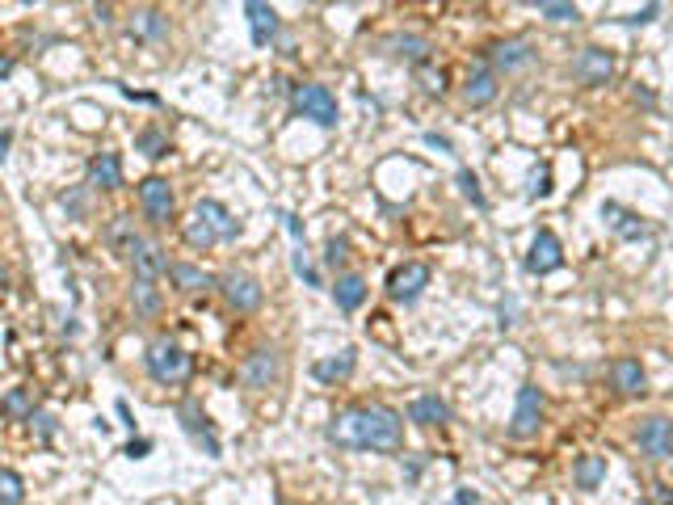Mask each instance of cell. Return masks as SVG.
Segmentation results:
<instances>
[{"label": "cell", "mask_w": 673, "mask_h": 505, "mask_svg": "<svg viewBox=\"0 0 673 505\" xmlns=\"http://www.w3.org/2000/svg\"><path fill=\"white\" fill-rule=\"evenodd\" d=\"M329 442L345 451H371V455H396L404 451V413L392 404H350L329 421Z\"/></svg>", "instance_id": "cell-1"}, {"label": "cell", "mask_w": 673, "mask_h": 505, "mask_svg": "<svg viewBox=\"0 0 673 505\" xmlns=\"http://www.w3.org/2000/svg\"><path fill=\"white\" fill-rule=\"evenodd\" d=\"M144 367L160 388H181V383L194 379V354L181 346L177 337H152V346L144 354Z\"/></svg>", "instance_id": "cell-2"}, {"label": "cell", "mask_w": 673, "mask_h": 505, "mask_svg": "<svg viewBox=\"0 0 673 505\" xmlns=\"http://www.w3.org/2000/svg\"><path fill=\"white\" fill-rule=\"evenodd\" d=\"M291 110L299 118H312L316 127H337V118H341L333 89L329 85H316V80H303V85L291 89Z\"/></svg>", "instance_id": "cell-3"}, {"label": "cell", "mask_w": 673, "mask_h": 505, "mask_svg": "<svg viewBox=\"0 0 673 505\" xmlns=\"http://www.w3.org/2000/svg\"><path fill=\"white\" fill-rule=\"evenodd\" d=\"M215 291H219L223 303H228L232 312H240V316H253L261 303H265L261 278H253L249 270H228V274H219V278H215Z\"/></svg>", "instance_id": "cell-4"}, {"label": "cell", "mask_w": 673, "mask_h": 505, "mask_svg": "<svg viewBox=\"0 0 673 505\" xmlns=\"http://www.w3.org/2000/svg\"><path fill=\"white\" fill-rule=\"evenodd\" d=\"M543 413H547V396L535 383H522L518 400H514V417H509V438L514 442H530L543 430Z\"/></svg>", "instance_id": "cell-5"}, {"label": "cell", "mask_w": 673, "mask_h": 505, "mask_svg": "<svg viewBox=\"0 0 673 505\" xmlns=\"http://www.w3.org/2000/svg\"><path fill=\"white\" fill-rule=\"evenodd\" d=\"M139 207H144V219H148L152 228H165V224H173L177 194H173V186H169V177L148 173L144 181H139Z\"/></svg>", "instance_id": "cell-6"}, {"label": "cell", "mask_w": 673, "mask_h": 505, "mask_svg": "<svg viewBox=\"0 0 673 505\" xmlns=\"http://www.w3.org/2000/svg\"><path fill=\"white\" fill-rule=\"evenodd\" d=\"M430 278H434V270L425 266V261H404V266L387 274V299L400 303V308H413L425 295V287H430Z\"/></svg>", "instance_id": "cell-7"}, {"label": "cell", "mask_w": 673, "mask_h": 505, "mask_svg": "<svg viewBox=\"0 0 673 505\" xmlns=\"http://www.w3.org/2000/svg\"><path fill=\"white\" fill-rule=\"evenodd\" d=\"M278 379H282V354H278V346H257V350H249V358L240 362V383L249 392H270Z\"/></svg>", "instance_id": "cell-8"}, {"label": "cell", "mask_w": 673, "mask_h": 505, "mask_svg": "<svg viewBox=\"0 0 673 505\" xmlns=\"http://www.w3.org/2000/svg\"><path fill=\"white\" fill-rule=\"evenodd\" d=\"M636 447H640V455L652 459V463L673 459V421L661 417V413L644 417L640 426H636Z\"/></svg>", "instance_id": "cell-9"}, {"label": "cell", "mask_w": 673, "mask_h": 505, "mask_svg": "<svg viewBox=\"0 0 673 505\" xmlns=\"http://www.w3.org/2000/svg\"><path fill=\"white\" fill-rule=\"evenodd\" d=\"M564 266V245H560V236L552 228H539L535 240H530V249H526V274H535V278H547V274H556Z\"/></svg>", "instance_id": "cell-10"}, {"label": "cell", "mask_w": 673, "mask_h": 505, "mask_svg": "<svg viewBox=\"0 0 673 505\" xmlns=\"http://www.w3.org/2000/svg\"><path fill=\"white\" fill-rule=\"evenodd\" d=\"M177 421H181V430H186L202 451H207L211 459H219V451H223V447H219V438H215V421H211L207 413H202V404H198L194 396H186V400L177 404Z\"/></svg>", "instance_id": "cell-11"}, {"label": "cell", "mask_w": 673, "mask_h": 505, "mask_svg": "<svg viewBox=\"0 0 673 505\" xmlns=\"http://www.w3.org/2000/svg\"><path fill=\"white\" fill-rule=\"evenodd\" d=\"M573 76L581 85L598 89V85H610V76H615V51L606 47H581L577 59H573Z\"/></svg>", "instance_id": "cell-12"}, {"label": "cell", "mask_w": 673, "mask_h": 505, "mask_svg": "<svg viewBox=\"0 0 673 505\" xmlns=\"http://www.w3.org/2000/svg\"><path fill=\"white\" fill-rule=\"evenodd\" d=\"M101 245H106L114 257H127V261H131V253L144 245V232H139L135 215H131V211H118L110 224L101 228Z\"/></svg>", "instance_id": "cell-13"}, {"label": "cell", "mask_w": 673, "mask_h": 505, "mask_svg": "<svg viewBox=\"0 0 673 505\" xmlns=\"http://www.w3.org/2000/svg\"><path fill=\"white\" fill-rule=\"evenodd\" d=\"M497 93H501V85H497V72H493L488 59H480V64L467 68V76H463V101H467V106L484 110V106H493V101H497Z\"/></svg>", "instance_id": "cell-14"}, {"label": "cell", "mask_w": 673, "mask_h": 505, "mask_svg": "<svg viewBox=\"0 0 673 505\" xmlns=\"http://www.w3.org/2000/svg\"><path fill=\"white\" fill-rule=\"evenodd\" d=\"M169 17L160 13V9H135L131 13V22H127V38H135V43H148V47H160V43H169Z\"/></svg>", "instance_id": "cell-15"}, {"label": "cell", "mask_w": 673, "mask_h": 505, "mask_svg": "<svg viewBox=\"0 0 673 505\" xmlns=\"http://www.w3.org/2000/svg\"><path fill=\"white\" fill-rule=\"evenodd\" d=\"M85 186L101 190V194H114L122 186V156L118 152H93L89 165H85Z\"/></svg>", "instance_id": "cell-16"}, {"label": "cell", "mask_w": 673, "mask_h": 505, "mask_svg": "<svg viewBox=\"0 0 673 505\" xmlns=\"http://www.w3.org/2000/svg\"><path fill=\"white\" fill-rule=\"evenodd\" d=\"M169 249L160 245V240H148L144 236V245H139L135 253H131V274L135 278H144V282H156V278H169Z\"/></svg>", "instance_id": "cell-17"}, {"label": "cell", "mask_w": 673, "mask_h": 505, "mask_svg": "<svg viewBox=\"0 0 673 505\" xmlns=\"http://www.w3.org/2000/svg\"><path fill=\"white\" fill-rule=\"evenodd\" d=\"M488 64H493V72H522L535 64V47L526 38H501V43L488 47Z\"/></svg>", "instance_id": "cell-18"}, {"label": "cell", "mask_w": 673, "mask_h": 505, "mask_svg": "<svg viewBox=\"0 0 673 505\" xmlns=\"http://www.w3.org/2000/svg\"><path fill=\"white\" fill-rule=\"evenodd\" d=\"M610 388H615V396L623 400H636L648 392V375L640 367V358H615L610 362Z\"/></svg>", "instance_id": "cell-19"}, {"label": "cell", "mask_w": 673, "mask_h": 505, "mask_svg": "<svg viewBox=\"0 0 673 505\" xmlns=\"http://www.w3.org/2000/svg\"><path fill=\"white\" fill-rule=\"evenodd\" d=\"M215 278L219 274H207L202 266H194V261H173L169 266V282L177 295H207V291H215Z\"/></svg>", "instance_id": "cell-20"}, {"label": "cell", "mask_w": 673, "mask_h": 505, "mask_svg": "<svg viewBox=\"0 0 673 505\" xmlns=\"http://www.w3.org/2000/svg\"><path fill=\"white\" fill-rule=\"evenodd\" d=\"M244 17H249V34H253L257 47H270L278 38V9L274 5H265V0H249V5H244Z\"/></svg>", "instance_id": "cell-21"}, {"label": "cell", "mask_w": 673, "mask_h": 505, "mask_svg": "<svg viewBox=\"0 0 673 505\" xmlns=\"http://www.w3.org/2000/svg\"><path fill=\"white\" fill-rule=\"evenodd\" d=\"M354 371H358V350H354V346H345V350H341V354H333V358H320L316 367H312L316 383H329V388L345 383Z\"/></svg>", "instance_id": "cell-22"}, {"label": "cell", "mask_w": 673, "mask_h": 505, "mask_svg": "<svg viewBox=\"0 0 673 505\" xmlns=\"http://www.w3.org/2000/svg\"><path fill=\"white\" fill-rule=\"evenodd\" d=\"M194 215H202V219H207V224H211V232H215L219 240H236V236H240L236 215H232L228 207H223L219 198H198V202H194Z\"/></svg>", "instance_id": "cell-23"}, {"label": "cell", "mask_w": 673, "mask_h": 505, "mask_svg": "<svg viewBox=\"0 0 673 505\" xmlns=\"http://www.w3.org/2000/svg\"><path fill=\"white\" fill-rule=\"evenodd\" d=\"M602 219H606V228L615 232L619 240H644V236H648L644 219L631 215L627 207H619V202H602Z\"/></svg>", "instance_id": "cell-24"}, {"label": "cell", "mask_w": 673, "mask_h": 505, "mask_svg": "<svg viewBox=\"0 0 673 505\" xmlns=\"http://www.w3.org/2000/svg\"><path fill=\"white\" fill-rule=\"evenodd\" d=\"M127 299H131L135 320H156V316H160V308H165V295L156 291V282H144V278H131Z\"/></svg>", "instance_id": "cell-25"}, {"label": "cell", "mask_w": 673, "mask_h": 505, "mask_svg": "<svg viewBox=\"0 0 673 505\" xmlns=\"http://www.w3.org/2000/svg\"><path fill=\"white\" fill-rule=\"evenodd\" d=\"M451 417H455L451 404H446L442 396H434V392H425V396H417L409 404V421H413V426H446Z\"/></svg>", "instance_id": "cell-26"}, {"label": "cell", "mask_w": 673, "mask_h": 505, "mask_svg": "<svg viewBox=\"0 0 673 505\" xmlns=\"http://www.w3.org/2000/svg\"><path fill=\"white\" fill-rule=\"evenodd\" d=\"M366 278L362 274H337L333 282V303H337V312H358L362 303H366Z\"/></svg>", "instance_id": "cell-27"}, {"label": "cell", "mask_w": 673, "mask_h": 505, "mask_svg": "<svg viewBox=\"0 0 673 505\" xmlns=\"http://www.w3.org/2000/svg\"><path fill=\"white\" fill-rule=\"evenodd\" d=\"M387 47H392L396 59H404V64H413V68L430 64V51H434V43H430L425 34H396Z\"/></svg>", "instance_id": "cell-28"}, {"label": "cell", "mask_w": 673, "mask_h": 505, "mask_svg": "<svg viewBox=\"0 0 673 505\" xmlns=\"http://www.w3.org/2000/svg\"><path fill=\"white\" fill-rule=\"evenodd\" d=\"M606 480V455H577V463H573V484L577 489H585V493H594L598 484Z\"/></svg>", "instance_id": "cell-29"}, {"label": "cell", "mask_w": 673, "mask_h": 505, "mask_svg": "<svg viewBox=\"0 0 673 505\" xmlns=\"http://www.w3.org/2000/svg\"><path fill=\"white\" fill-rule=\"evenodd\" d=\"M181 240H186L194 253H207V249L219 245V236L211 232V224L202 215H194V211H190V219H181Z\"/></svg>", "instance_id": "cell-30"}, {"label": "cell", "mask_w": 673, "mask_h": 505, "mask_svg": "<svg viewBox=\"0 0 673 505\" xmlns=\"http://www.w3.org/2000/svg\"><path fill=\"white\" fill-rule=\"evenodd\" d=\"M38 409H34V392L30 388H9L0 396V417L5 421H30Z\"/></svg>", "instance_id": "cell-31"}, {"label": "cell", "mask_w": 673, "mask_h": 505, "mask_svg": "<svg viewBox=\"0 0 673 505\" xmlns=\"http://www.w3.org/2000/svg\"><path fill=\"white\" fill-rule=\"evenodd\" d=\"M135 152L148 156V160H165L173 152V144H169V135L160 127H144V131H135Z\"/></svg>", "instance_id": "cell-32"}, {"label": "cell", "mask_w": 673, "mask_h": 505, "mask_svg": "<svg viewBox=\"0 0 673 505\" xmlns=\"http://www.w3.org/2000/svg\"><path fill=\"white\" fill-rule=\"evenodd\" d=\"M89 186H72V190H64L59 194V207L68 211V219H89V211H93V202H89Z\"/></svg>", "instance_id": "cell-33"}, {"label": "cell", "mask_w": 673, "mask_h": 505, "mask_svg": "<svg viewBox=\"0 0 673 505\" xmlns=\"http://www.w3.org/2000/svg\"><path fill=\"white\" fill-rule=\"evenodd\" d=\"M26 501V480L22 472L0 468V505H22Z\"/></svg>", "instance_id": "cell-34"}, {"label": "cell", "mask_w": 673, "mask_h": 505, "mask_svg": "<svg viewBox=\"0 0 673 505\" xmlns=\"http://www.w3.org/2000/svg\"><path fill=\"white\" fill-rule=\"evenodd\" d=\"M539 17H547V22H581V9L564 5V0H539Z\"/></svg>", "instance_id": "cell-35"}, {"label": "cell", "mask_w": 673, "mask_h": 505, "mask_svg": "<svg viewBox=\"0 0 673 505\" xmlns=\"http://www.w3.org/2000/svg\"><path fill=\"white\" fill-rule=\"evenodd\" d=\"M417 85H421V93L442 97V93H446V72L434 68V64H421V68H417Z\"/></svg>", "instance_id": "cell-36"}, {"label": "cell", "mask_w": 673, "mask_h": 505, "mask_svg": "<svg viewBox=\"0 0 673 505\" xmlns=\"http://www.w3.org/2000/svg\"><path fill=\"white\" fill-rule=\"evenodd\" d=\"M455 181H459V194H463L467 202H472V207H480V211L488 207V198H484V190H480V177H476L472 169H459V177H455Z\"/></svg>", "instance_id": "cell-37"}, {"label": "cell", "mask_w": 673, "mask_h": 505, "mask_svg": "<svg viewBox=\"0 0 673 505\" xmlns=\"http://www.w3.org/2000/svg\"><path fill=\"white\" fill-rule=\"evenodd\" d=\"M345 257H350V240H345V236H333V240H329V249H324V266H329V270H341V266H345Z\"/></svg>", "instance_id": "cell-38"}, {"label": "cell", "mask_w": 673, "mask_h": 505, "mask_svg": "<svg viewBox=\"0 0 673 505\" xmlns=\"http://www.w3.org/2000/svg\"><path fill=\"white\" fill-rule=\"evenodd\" d=\"M526 194L530 198H547V194H552V169H539V173H530V186H526Z\"/></svg>", "instance_id": "cell-39"}, {"label": "cell", "mask_w": 673, "mask_h": 505, "mask_svg": "<svg viewBox=\"0 0 673 505\" xmlns=\"http://www.w3.org/2000/svg\"><path fill=\"white\" fill-rule=\"evenodd\" d=\"M291 266H295V274H299L303 282H308V287H320V274L312 270V261L303 257V249H295V253H291Z\"/></svg>", "instance_id": "cell-40"}, {"label": "cell", "mask_w": 673, "mask_h": 505, "mask_svg": "<svg viewBox=\"0 0 673 505\" xmlns=\"http://www.w3.org/2000/svg\"><path fill=\"white\" fill-rule=\"evenodd\" d=\"M30 430L38 434V442H51V438H55V417H51V413H43V409H38V413L30 417Z\"/></svg>", "instance_id": "cell-41"}, {"label": "cell", "mask_w": 673, "mask_h": 505, "mask_svg": "<svg viewBox=\"0 0 673 505\" xmlns=\"http://www.w3.org/2000/svg\"><path fill=\"white\" fill-rule=\"evenodd\" d=\"M278 219H282V228L291 232V240L303 249V224H299V215H291V211H278Z\"/></svg>", "instance_id": "cell-42"}, {"label": "cell", "mask_w": 673, "mask_h": 505, "mask_svg": "<svg viewBox=\"0 0 673 505\" xmlns=\"http://www.w3.org/2000/svg\"><path fill=\"white\" fill-rule=\"evenodd\" d=\"M152 451V438H131L127 447H122V455H131V459H144Z\"/></svg>", "instance_id": "cell-43"}, {"label": "cell", "mask_w": 673, "mask_h": 505, "mask_svg": "<svg viewBox=\"0 0 673 505\" xmlns=\"http://www.w3.org/2000/svg\"><path fill=\"white\" fill-rule=\"evenodd\" d=\"M648 505H673V489H669V484H652V489H648Z\"/></svg>", "instance_id": "cell-44"}, {"label": "cell", "mask_w": 673, "mask_h": 505, "mask_svg": "<svg viewBox=\"0 0 673 505\" xmlns=\"http://www.w3.org/2000/svg\"><path fill=\"white\" fill-rule=\"evenodd\" d=\"M657 13H661V5H648V9H640V13L623 17V22H627V26H640V22H657Z\"/></svg>", "instance_id": "cell-45"}, {"label": "cell", "mask_w": 673, "mask_h": 505, "mask_svg": "<svg viewBox=\"0 0 673 505\" xmlns=\"http://www.w3.org/2000/svg\"><path fill=\"white\" fill-rule=\"evenodd\" d=\"M93 22L110 30V26H114V9H110V5H97V9H93Z\"/></svg>", "instance_id": "cell-46"}, {"label": "cell", "mask_w": 673, "mask_h": 505, "mask_svg": "<svg viewBox=\"0 0 673 505\" xmlns=\"http://www.w3.org/2000/svg\"><path fill=\"white\" fill-rule=\"evenodd\" d=\"M114 409H118V417H122V426H127V430H135V421H131V404H127V400H118Z\"/></svg>", "instance_id": "cell-47"}, {"label": "cell", "mask_w": 673, "mask_h": 505, "mask_svg": "<svg viewBox=\"0 0 673 505\" xmlns=\"http://www.w3.org/2000/svg\"><path fill=\"white\" fill-rule=\"evenodd\" d=\"M455 505H480V497L472 489H455Z\"/></svg>", "instance_id": "cell-48"}, {"label": "cell", "mask_w": 673, "mask_h": 505, "mask_svg": "<svg viewBox=\"0 0 673 505\" xmlns=\"http://www.w3.org/2000/svg\"><path fill=\"white\" fill-rule=\"evenodd\" d=\"M13 68H17V59H13V55H0V80H9Z\"/></svg>", "instance_id": "cell-49"}, {"label": "cell", "mask_w": 673, "mask_h": 505, "mask_svg": "<svg viewBox=\"0 0 673 505\" xmlns=\"http://www.w3.org/2000/svg\"><path fill=\"white\" fill-rule=\"evenodd\" d=\"M9 144H13V131H0V165H5V156H9Z\"/></svg>", "instance_id": "cell-50"}, {"label": "cell", "mask_w": 673, "mask_h": 505, "mask_svg": "<svg viewBox=\"0 0 673 505\" xmlns=\"http://www.w3.org/2000/svg\"><path fill=\"white\" fill-rule=\"evenodd\" d=\"M425 144H434V148H442V152H451V139H438V135H425Z\"/></svg>", "instance_id": "cell-51"}, {"label": "cell", "mask_w": 673, "mask_h": 505, "mask_svg": "<svg viewBox=\"0 0 673 505\" xmlns=\"http://www.w3.org/2000/svg\"><path fill=\"white\" fill-rule=\"evenodd\" d=\"M5 287H9V270H5V266H0V291H5Z\"/></svg>", "instance_id": "cell-52"}, {"label": "cell", "mask_w": 673, "mask_h": 505, "mask_svg": "<svg viewBox=\"0 0 673 505\" xmlns=\"http://www.w3.org/2000/svg\"><path fill=\"white\" fill-rule=\"evenodd\" d=\"M278 505H299V501H291V497H278Z\"/></svg>", "instance_id": "cell-53"}]
</instances>
